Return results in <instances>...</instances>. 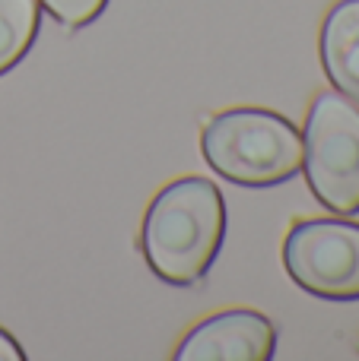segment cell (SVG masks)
Wrapping results in <instances>:
<instances>
[{
	"instance_id": "cell-1",
	"label": "cell",
	"mask_w": 359,
	"mask_h": 361,
	"mask_svg": "<svg viewBox=\"0 0 359 361\" xmlns=\"http://www.w3.org/2000/svg\"><path fill=\"white\" fill-rule=\"evenodd\" d=\"M226 238V203L213 180L178 178L146 206L140 250L169 286H194L213 267Z\"/></svg>"
},
{
	"instance_id": "cell-2",
	"label": "cell",
	"mask_w": 359,
	"mask_h": 361,
	"mask_svg": "<svg viewBox=\"0 0 359 361\" xmlns=\"http://www.w3.org/2000/svg\"><path fill=\"white\" fill-rule=\"evenodd\" d=\"M201 152L220 178L239 187H277L302 171V133L264 108H229L207 121Z\"/></svg>"
},
{
	"instance_id": "cell-3",
	"label": "cell",
	"mask_w": 359,
	"mask_h": 361,
	"mask_svg": "<svg viewBox=\"0 0 359 361\" xmlns=\"http://www.w3.org/2000/svg\"><path fill=\"white\" fill-rule=\"evenodd\" d=\"M302 171L324 209L359 212V108L341 92H322L302 133Z\"/></svg>"
},
{
	"instance_id": "cell-4",
	"label": "cell",
	"mask_w": 359,
	"mask_h": 361,
	"mask_svg": "<svg viewBox=\"0 0 359 361\" xmlns=\"http://www.w3.org/2000/svg\"><path fill=\"white\" fill-rule=\"evenodd\" d=\"M283 267L309 295L359 298V225L343 219H296L283 241Z\"/></svg>"
},
{
	"instance_id": "cell-5",
	"label": "cell",
	"mask_w": 359,
	"mask_h": 361,
	"mask_svg": "<svg viewBox=\"0 0 359 361\" xmlns=\"http://www.w3.org/2000/svg\"><path fill=\"white\" fill-rule=\"evenodd\" d=\"M277 349V330L258 311L233 307L201 320L182 345L178 361H267Z\"/></svg>"
},
{
	"instance_id": "cell-6",
	"label": "cell",
	"mask_w": 359,
	"mask_h": 361,
	"mask_svg": "<svg viewBox=\"0 0 359 361\" xmlns=\"http://www.w3.org/2000/svg\"><path fill=\"white\" fill-rule=\"evenodd\" d=\"M318 51L331 86L359 108V0H341L331 6Z\"/></svg>"
},
{
	"instance_id": "cell-7",
	"label": "cell",
	"mask_w": 359,
	"mask_h": 361,
	"mask_svg": "<svg viewBox=\"0 0 359 361\" xmlns=\"http://www.w3.org/2000/svg\"><path fill=\"white\" fill-rule=\"evenodd\" d=\"M38 25H42L38 0H0V76L29 54Z\"/></svg>"
},
{
	"instance_id": "cell-8",
	"label": "cell",
	"mask_w": 359,
	"mask_h": 361,
	"mask_svg": "<svg viewBox=\"0 0 359 361\" xmlns=\"http://www.w3.org/2000/svg\"><path fill=\"white\" fill-rule=\"evenodd\" d=\"M57 23L70 25V29H80V25H89L102 10H105L108 0H38Z\"/></svg>"
},
{
	"instance_id": "cell-9",
	"label": "cell",
	"mask_w": 359,
	"mask_h": 361,
	"mask_svg": "<svg viewBox=\"0 0 359 361\" xmlns=\"http://www.w3.org/2000/svg\"><path fill=\"white\" fill-rule=\"evenodd\" d=\"M0 361H25L23 349H19V343L6 330H0Z\"/></svg>"
}]
</instances>
